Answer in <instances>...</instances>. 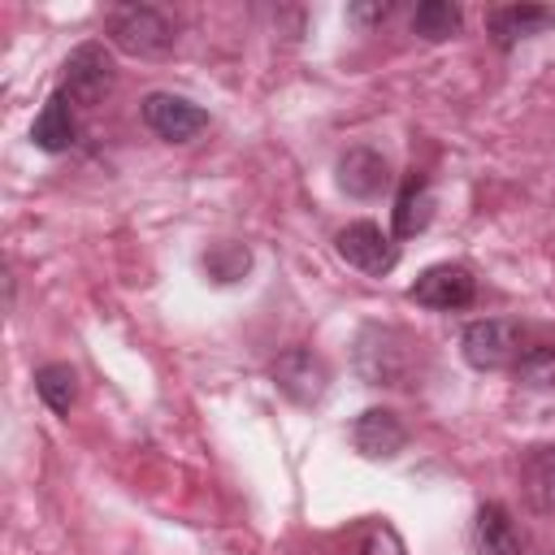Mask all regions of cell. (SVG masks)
<instances>
[{"label": "cell", "instance_id": "1", "mask_svg": "<svg viewBox=\"0 0 555 555\" xmlns=\"http://www.w3.org/2000/svg\"><path fill=\"white\" fill-rule=\"evenodd\" d=\"M421 343L399 325H364L356 334V373L369 386H412Z\"/></svg>", "mask_w": 555, "mask_h": 555}, {"label": "cell", "instance_id": "2", "mask_svg": "<svg viewBox=\"0 0 555 555\" xmlns=\"http://www.w3.org/2000/svg\"><path fill=\"white\" fill-rule=\"evenodd\" d=\"M104 35L117 52L139 56V61H156L173 52V22L156 9V4H117L104 17Z\"/></svg>", "mask_w": 555, "mask_h": 555}, {"label": "cell", "instance_id": "3", "mask_svg": "<svg viewBox=\"0 0 555 555\" xmlns=\"http://www.w3.org/2000/svg\"><path fill=\"white\" fill-rule=\"evenodd\" d=\"M117 82V65H113V52L100 43V39H87L78 43L65 65H61V82L56 91H65L74 100V108H95Z\"/></svg>", "mask_w": 555, "mask_h": 555}, {"label": "cell", "instance_id": "4", "mask_svg": "<svg viewBox=\"0 0 555 555\" xmlns=\"http://www.w3.org/2000/svg\"><path fill=\"white\" fill-rule=\"evenodd\" d=\"M525 347V330L507 317H481V321H468L464 334H460V356L481 369V373H494V369H512L516 356Z\"/></svg>", "mask_w": 555, "mask_h": 555}, {"label": "cell", "instance_id": "5", "mask_svg": "<svg viewBox=\"0 0 555 555\" xmlns=\"http://www.w3.org/2000/svg\"><path fill=\"white\" fill-rule=\"evenodd\" d=\"M139 117L165 143H191L199 130H208V113L195 100L173 95V91H147L139 104Z\"/></svg>", "mask_w": 555, "mask_h": 555}, {"label": "cell", "instance_id": "6", "mask_svg": "<svg viewBox=\"0 0 555 555\" xmlns=\"http://www.w3.org/2000/svg\"><path fill=\"white\" fill-rule=\"evenodd\" d=\"M334 251H338L351 269H360V273H369V278H386V273L399 264V243H395L377 221H351V225H343V230L334 234Z\"/></svg>", "mask_w": 555, "mask_h": 555}, {"label": "cell", "instance_id": "7", "mask_svg": "<svg viewBox=\"0 0 555 555\" xmlns=\"http://www.w3.org/2000/svg\"><path fill=\"white\" fill-rule=\"evenodd\" d=\"M408 299L421 304V308H434V312H460L477 299V278L468 264H455V260H442V264H429L412 286H408Z\"/></svg>", "mask_w": 555, "mask_h": 555}, {"label": "cell", "instance_id": "8", "mask_svg": "<svg viewBox=\"0 0 555 555\" xmlns=\"http://www.w3.org/2000/svg\"><path fill=\"white\" fill-rule=\"evenodd\" d=\"M273 382H278V390H282L291 403L312 408V403H321L325 390H330V369H325V360L312 356L308 347H286V351L273 360Z\"/></svg>", "mask_w": 555, "mask_h": 555}, {"label": "cell", "instance_id": "9", "mask_svg": "<svg viewBox=\"0 0 555 555\" xmlns=\"http://www.w3.org/2000/svg\"><path fill=\"white\" fill-rule=\"evenodd\" d=\"M351 447L364 460H395L408 447V429L390 408H364L351 421Z\"/></svg>", "mask_w": 555, "mask_h": 555}, {"label": "cell", "instance_id": "10", "mask_svg": "<svg viewBox=\"0 0 555 555\" xmlns=\"http://www.w3.org/2000/svg\"><path fill=\"white\" fill-rule=\"evenodd\" d=\"M473 555H525V533L503 503H481L468 529Z\"/></svg>", "mask_w": 555, "mask_h": 555}, {"label": "cell", "instance_id": "11", "mask_svg": "<svg viewBox=\"0 0 555 555\" xmlns=\"http://www.w3.org/2000/svg\"><path fill=\"white\" fill-rule=\"evenodd\" d=\"M338 173V186L351 195V199H377L386 186H390V165L382 152L373 147H347L334 165Z\"/></svg>", "mask_w": 555, "mask_h": 555}, {"label": "cell", "instance_id": "12", "mask_svg": "<svg viewBox=\"0 0 555 555\" xmlns=\"http://www.w3.org/2000/svg\"><path fill=\"white\" fill-rule=\"evenodd\" d=\"M551 26H555V9H546V4H503V9H490V17H486V30L503 52L516 48L520 39L551 30Z\"/></svg>", "mask_w": 555, "mask_h": 555}, {"label": "cell", "instance_id": "13", "mask_svg": "<svg viewBox=\"0 0 555 555\" xmlns=\"http://www.w3.org/2000/svg\"><path fill=\"white\" fill-rule=\"evenodd\" d=\"M30 143L39 147V152H69L74 143H78V121H74V100L65 95V91H52L48 100H43V108H39V117H35V126H30Z\"/></svg>", "mask_w": 555, "mask_h": 555}, {"label": "cell", "instance_id": "14", "mask_svg": "<svg viewBox=\"0 0 555 555\" xmlns=\"http://www.w3.org/2000/svg\"><path fill=\"white\" fill-rule=\"evenodd\" d=\"M520 490H525V503L538 516H555V442H542V447L525 451Z\"/></svg>", "mask_w": 555, "mask_h": 555}, {"label": "cell", "instance_id": "15", "mask_svg": "<svg viewBox=\"0 0 555 555\" xmlns=\"http://www.w3.org/2000/svg\"><path fill=\"white\" fill-rule=\"evenodd\" d=\"M434 191H429V182L421 178V173H412L403 186H399V195H395V212H390V221H395V238H416L421 230H429V221H434Z\"/></svg>", "mask_w": 555, "mask_h": 555}, {"label": "cell", "instance_id": "16", "mask_svg": "<svg viewBox=\"0 0 555 555\" xmlns=\"http://www.w3.org/2000/svg\"><path fill=\"white\" fill-rule=\"evenodd\" d=\"M512 373L529 390H555V338L525 343L520 356H516V364H512Z\"/></svg>", "mask_w": 555, "mask_h": 555}, {"label": "cell", "instance_id": "17", "mask_svg": "<svg viewBox=\"0 0 555 555\" xmlns=\"http://www.w3.org/2000/svg\"><path fill=\"white\" fill-rule=\"evenodd\" d=\"M35 395L56 416H69V408L78 403V373L69 364H43V369H35Z\"/></svg>", "mask_w": 555, "mask_h": 555}, {"label": "cell", "instance_id": "18", "mask_svg": "<svg viewBox=\"0 0 555 555\" xmlns=\"http://www.w3.org/2000/svg\"><path fill=\"white\" fill-rule=\"evenodd\" d=\"M460 26H464V13L451 0H421L416 13H412V30L429 43H442V39L460 35Z\"/></svg>", "mask_w": 555, "mask_h": 555}, {"label": "cell", "instance_id": "19", "mask_svg": "<svg viewBox=\"0 0 555 555\" xmlns=\"http://www.w3.org/2000/svg\"><path fill=\"white\" fill-rule=\"evenodd\" d=\"M204 269L212 282H238L251 269V251L243 243H212L204 251Z\"/></svg>", "mask_w": 555, "mask_h": 555}, {"label": "cell", "instance_id": "20", "mask_svg": "<svg viewBox=\"0 0 555 555\" xmlns=\"http://www.w3.org/2000/svg\"><path fill=\"white\" fill-rule=\"evenodd\" d=\"M356 555H408V546H403V538H399V529H395L390 520H373V525L364 529Z\"/></svg>", "mask_w": 555, "mask_h": 555}, {"label": "cell", "instance_id": "21", "mask_svg": "<svg viewBox=\"0 0 555 555\" xmlns=\"http://www.w3.org/2000/svg\"><path fill=\"white\" fill-rule=\"evenodd\" d=\"M351 17L356 22H382V17H390V4H351Z\"/></svg>", "mask_w": 555, "mask_h": 555}]
</instances>
